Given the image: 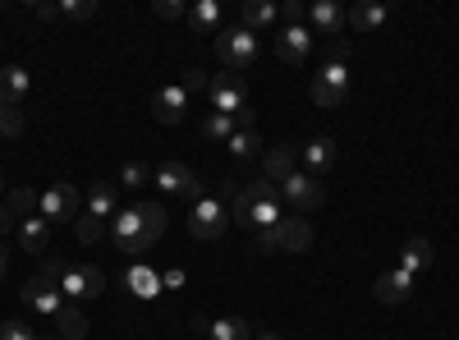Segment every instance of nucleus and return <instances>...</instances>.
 I'll return each mask as SVG.
<instances>
[{"instance_id":"nucleus-1","label":"nucleus","mask_w":459,"mask_h":340,"mask_svg":"<svg viewBox=\"0 0 459 340\" xmlns=\"http://www.w3.org/2000/svg\"><path fill=\"white\" fill-rule=\"evenodd\" d=\"M230 216H235L239 225H248V231H276V225L285 221L281 184H272V179H253L244 194H235V203H230Z\"/></svg>"},{"instance_id":"nucleus-2","label":"nucleus","mask_w":459,"mask_h":340,"mask_svg":"<svg viewBox=\"0 0 459 340\" xmlns=\"http://www.w3.org/2000/svg\"><path fill=\"white\" fill-rule=\"evenodd\" d=\"M212 47H216V60H221L230 74H244V69H253V60H257V32H248L244 23H239V28H221Z\"/></svg>"},{"instance_id":"nucleus-3","label":"nucleus","mask_w":459,"mask_h":340,"mask_svg":"<svg viewBox=\"0 0 459 340\" xmlns=\"http://www.w3.org/2000/svg\"><path fill=\"white\" fill-rule=\"evenodd\" d=\"M110 240H115V248L129 253V257H143L152 244H157V235H152L147 221L138 216V207H125V212L110 216Z\"/></svg>"},{"instance_id":"nucleus-4","label":"nucleus","mask_w":459,"mask_h":340,"mask_svg":"<svg viewBox=\"0 0 459 340\" xmlns=\"http://www.w3.org/2000/svg\"><path fill=\"white\" fill-rule=\"evenodd\" d=\"M42 276L56 281L65 290V299H97L106 290V276L97 267H74V262H69V267H47Z\"/></svg>"},{"instance_id":"nucleus-5","label":"nucleus","mask_w":459,"mask_h":340,"mask_svg":"<svg viewBox=\"0 0 459 340\" xmlns=\"http://www.w3.org/2000/svg\"><path fill=\"white\" fill-rule=\"evenodd\" d=\"M230 225V203L225 198H198L194 207H188V235L194 240H216L225 235Z\"/></svg>"},{"instance_id":"nucleus-6","label":"nucleus","mask_w":459,"mask_h":340,"mask_svg":"<svg viewBox=\"0 0 459 340\" xmlns=\"http://www.w3.org/2000/svg\"><path fill=\"white\" fill-rule=\"evenodd\" d=\"M152 184L166 188V194L188 198V207H194V203L203 198V179L194 175V166H184V161H161L157 170H152Z\"/></svg>"},{"instance_id":"nucleus-7","label":"nucleus","mask_w":459,"mask_h":340,"mask_svg":"<svg viewBox=\"0 0 459 340\" xmlns=\"http://www.w3.org/2000/svg\"><path fill=\"white\" fill-rule=\"evenodd\" d=\"M313 101L317 106H326V110H335V106H344V97H350V69L344 65H335V60H326L317 74H313Z\"/></svg>"},{"instance_id":"nucleus-8","label":"nucleus","mask_w":459,"mask_h":340,"mask_svg":"<svg viewBox=\"0 0 459 340\" xmlns=\"http://www.w3.org/2000/svg\"><path fill=\"white\" fill-rule=\"evenodd\" d=\"M37 216H47V221H79L83 216V194L74 184H47V194L37 198Z\"/></svg>"},{"instance_id":"nucleus-9","label":"nucleus","mask_w":459,"mask_h":340,"mask_svg":"<svg viewBox=\"0 0 459 340\" xmlns=\"http://www.w3.org/2000/svg\"><path fill=\"white\" fill-rule=\"evenodd\" d=\"M212 110H221V116H239V110L248 106V88H244V74H216L212 79Z\"/></svg>"},{"instance_id":"nucleus-10","label":"nucleus","mask_w":459,"mask_h":340,"mask_svg":"<svg viewBox=\"0 0 459 340\" xmlns=\"http://www.w3.org/2000/svg\"><path fill=\"white\" fill-rule=\"evenodd\" d=\"M281 203H290L294 212H313V207H322V203H326V188H322V179L294 170V175L281 184Z\"/></svg>"},{"instance_id":"nucleus-11","label":"nucleus","mask_w":459,"mask_h":340,"mask_svg":"<svg viewBox=\"0 0 459 340\" xmlns=\"http://www.w3.org/2000/svg\"><path fill=\"white\" fill-rule=\"evenodd\" d=\"M19 299H23L32 313H42V318H60V313H65V290H60L56 281H47V276H32Z\"/></svg>"},{"instance_id":"nucleus-12","label":"nucleus","mask_w":459,"mask_h":340,"mask_svg":"<svg viewBox=\"0 0 459 340\" xmlns=\"http://www.w3.org/2000/svg\"><path fill=\"white\" fill-rule=\"evenodd\" d=\"M276 56H281L285 65H303V60L313 56V28H308V23L285 28V32L276 37Z\"/></svg>"},{"instance_id":"nucleus-13","label":"nucleus","mask_w":459,"mask_h":340,"mask_svg":"<svg viewBox=\"0 0 459 340\" xmlns=\"http://www.w3.org/2000/svg\"><path fill=\"white\" fill-rule=\"evenodd\" d=\"M294 170H299V147L294 143H276L272 153L262 157V179H272V184H285Z\"/></svg>"},{"instance_id":"nucleus-14","label":"nucleus","mask_w":459,"mask_h":340,"mask_svg":"<svg viewBox=\"0 0 459 340\" xmlns=\"http://www.w3.org/2000/svg\"><path fill=\"white\" fill-rule=\"evenodd\" d=\"M335 157H340V143H335V138H313L308 147H303V175L322 179V175L335 166Z\"/></svg>"},{"instance_id":"nucleus-15","label":"nucleus","mask_w":459,"mask_h":340,"mask_svg":"<svg viewBox=\"0 0 459 340\" xmlns=\"http://www.w3.org/2000/svg\"><path fill=\"white\" fill-rule=\"evenodd\" d=\"M308 23H313V28L326 37V42H335L340 28L350 23V14H344V10L335 5V0H313V5H308Z\"/></svg>"},{"instance_id":"nucleus-16","label":"nucleus","mask_w":459,"mask_h":340,"mask_svg":"<svg viewBox=\"0 0 459 340\" xmlns=\"http://www.w3.org/2000/svg\"><path fill=\"white\" fill-rule=\"evenodd\" d=\"M152 110H157L161 125H179L184 110H188V92L179 83H166V88H157V97H152Z\"/></svg>"},{"instance_id":"nucleus-17","label":"nucleus","mask_w":459,"mask_h":340,"mask_svg":"<svg viewBox=\"0 0 459 340\" xmlns=\"http://www.w3.org/2000/svg\"><path fill=\"white\" fill-rule=\"evenodd\" d=\"M19 244H23V253H47V244H51V221L47 216H23L19 221Z\"/></svg>"},{"instance_id":"nucleus-18","label":"nucleus","mask_w":459,"mask_h":340,"mask_svg":"<svg viewBox=\"0 0 459 340\" xmlns=\"http://www.w3.org/2000/svg\"><path fill=\"white\" fill-rule=\"evenodd\" d=\"M413 294V276L409 272H381L377 276V299H381V304H404V299Z\"/></svg>"},{"instance_id":"nucleus-19","label":"nucleus","mask_w":459,"mask_h":340,"mask_svg":"<svg viewBox=\"0 0 459 340\" xmlns=\"http://www.w3.org/2000/svg\"><path fill=\"white\" fill-rule=\"evenodd\" d=\"M125 285H129V294H138V299H157V294L166 290V285H161V272L147 267V262H134L129 276H125Z\"/></svg>"},{"instance_id":"nucleus-20","label":"nucleus","mask_w":459,"mask_h":340,"mask_svg":"<svg viewBox=\"0 0 459 340\" xmlns=\"http://www.w3.org/2000/svg\"><path fill=\"white\" fill-rule=\"evenodd\" d=\"M276 235H281V248L285 253H303L313 244V225L303 221V216H285L281 225H276Z\"/></svg>"},{"instance_id":"nucleus-21","label":"nucleus","mask_w":459,"mask_h":340,"mask_svg":"<svg viewBox=\"0 0 459 340\" xmlns=\"http://www.w3.org/2000/svg\"><path fill=\"white\" fill-rule=\"evenodd\" d=\"M28 88H32V79H28L23 65H5V69H0V97H5L10 106H19L28 97Z\"/></svg>"},{"instance_id":"nucleus-22","label":"nucleus","mask_w":459,"mask_h":340,"mask_svg":"<svg viewBox=\"0 0 459 340\" xmlns=\"http://www.w3.org/2000/svg\"><path fill=\"white\" fill-rule=\"evenodd\" d=\"M432 244L428 240H409L404 248H400V272H409V276H418V272H428L432 267Z\"/></svg>"},{"instance_id":"nucleus-23","label":"nucleus","mask_w":459,"mask_h":340,"mask_svg":"<svg viewBox=\"0 0 459 340\" xmlns=\"http://www.w3.org/2000/svg\"><path fill=\"white\" fill-rule=\"evenodd\" d=\"M386 19H391V10L381 5V0H359V5L350 10V23H354L359 32H377Z\"/></svg>"},{"instance_id":"nucleus-24","label":"nucleus","mask_w":459,"mask_h":340,"mask_svg":"<svg viewBox=\"0 0 459 340\" xmlns=\"http://www.w3.org/2000/svg\"><path fill=\"white\" fill-rule=\"evenodd\" d=\"M188 28L194 32H221V5L216 0H194V5H188Z\"/></svg>"},{"instance_id":"nucleus-25","label":"nucleus","mask_w":459,"mask_h":340,"mask_svg":"<svg viewBox=\"0 0 459 340\" xmlns=\"http://www.w3.org/2000/svg\"><path fill=\"white\" fill-rule=\"evenodd\" d=\"M115 212H120V203H115V184H92L88 188V216L110 221Z\"/></svg>"},{"instance_id":"nucleus-26","label":"nucleus","mask_w":459,"mask_h":340,"mask_svg":"<svg viewBox=\"0 0 459 340\" xmlns=\"http://www.w3.org/2000/svg\"><path fill=\"white\" fill-rule=\"evenodd\" d=\"M276 19H281V10L272 5V0H248V5H244V28H248V32L272 28Z\"/></svg>"},{"instance_id":"nucleus-27","label":"nucleus","mask_w":459,"mask_h":340,"mask_svg":"<svg viewBox=\"0 0 459 340\" xmlns=\"http://www.w3.org/2000/svg\"><path fill=\"white\" fill-rule=\"evenodd\" d=\"M56 331H60V340H83V336H88V318H83V309L65 304V313L56 318Z\"/></svg>"},{"instance_id":"nucleus-28","label":"nucleus","mask_w":459,"mask_h":340,"mask_svg":"<svg viewBox=\"0 0 459 340\" xmlns=\"http://www.w3.org/2000/svg\"><path fill=\"white\" fill-rule=\"evenodd\" d=\"M207 340H253V331H248L244 318H216L207 327Z\"/></svg>"},{"instance_id":"nucleus-29","label":"nucleus","mask_w":459,"mask_h":340,"mask_svg":"<svg viewBox=\"0 0 459 340\" xmlns=\"http://www.w3.org/2000/svg\"><path fill=\"white\" fill-rule=\"evenodd\" d=\"M203 134H207L212 143H230V138L239 134V120H235V116H221V110H212V116L203 120Z\"/></svg>"},{"instance_id":"nucleus-30","label":"nucleus","mask_w":459,"mask_h":340,"mask_svg":"<svg viewBox=\"0 0 459 340\" xmlns=\"http://www.w3.org/2000/svg\"><path fill=\"white\" fill-rule=\"evenodd\" d=\"M262 147H266V143H262V134H257V129H239L235 138H230V153H235L239 161H248V157H257V153H262Z\"/></svg>"},{"instance_id":"nucleus-31","label":"nucleus","mask_w":459,"mask_h":340,"mask_svg":"<svg viewBox=\"0 0 459 340\" xmlns=\"http://www.w3.org/2000/svg\"><path fill=\"white\" fill-rule=\"evenodd\" d=\"M5 207H10L14 221L37 216V194H32V188H10V194H5Z\"/></svg>"},{"instance_id":"nucleus-32","label":"nucleus","mask_w":459,"mask_h":340,"mask_svg":"<svg viewBox=\"0 0 459 340\" xmlns=\"http://www.w3.org/2000/svg\"><path fill=\"white\" fill-rule=\"evenodd\" d=\"M138 216L147 221V231H152V235H157V240L166 235V225H170V216H166V207H157V203H138Z\"/></svg>"},{"instance_id":"nucleus-33","label":"nucleus","mask_w":459,"mask_h":340,"mask_svg":"<svg viewBox=\"0 0 459 340\" xmlns=\"http://www.w3.org/2000/svg\"><path fill=\"white\" fill-rule=\"evenodd\" d=\"M74 235H79V244H97L101 235H106V221H97V216H79V221H74Z\"/></svg>"},{"instance_id":"nucleus-34","label":"nucleus","mask_w":459,"mask_h":340,"mask_svg":"<svg viewBox=\"0 0 459 340\" xmlns=\"http://www.w3.org/2000/svg\"><path fill=\"white\" fill-rule=\"evenodd\" d=\"M179 88H184L188 97H194V92H207V88H212L207 69H198V65H194V69H184V74H179Z\"/></svg>"},{"instance_id":"nucleus-35","label":"nucleus","mask_w":459,"mask_h":340,"mask_svg":"<svg viewBox=\"0 0 459 340\" xmlns=\"http://www.w3.org/2000/svg\"><path fill=\"white\" fill-rule=\"evenodd\" d=\"M147 179H152V166H143V161H129L120 170V188H143Z\"/></svg>"},{"instance_id":"nucleus-36","label":"nucleus","mask_w":459,"mask_h":340,"mask_svg":"<svg viewBox=\"0 0 459 340\" xmlns=\"http://www.w3.org/2000/svg\"><path fill=\"white\" fill-rule=\"evenodd\" d=\"M0 134H5V138L23 134V110H19V106H5V110H0Z\"/></svg>"},{"instance_id":"nucleus-37","label":"nucleus","mask_w":459,"mask_h":340,"mask_svg":"<svg viewBox=\"0 0 459 340\" xmlns=\"http://www.w3.org/2000/svg\"><path fill=\"white\" fill-rule=\"evenodd\" d=\"M60 14L83 23V19H92V14H97V5H92V0H65V5H60Z\"/></svg>"},{"instance_id":"nucleus-38","label":"nucleus","mask_w":459,"mask_h":340,"mask_svg":"<svg viewBox=\"0 0 459 340\" xmlns=\"http://www.w3.org/2000/svg\"><path fill=\"white\" fill-rule=\"evenodd\" d=\"M0 340H37V331H32L28 322H19V318H10L5 327H0Z\"/></svg>"},{"instance_id":"nucleus-39","label":"nucleus","mask_w":459,"mask_h":340,"mask_svg":"<svg viewBox=\"0 0 459 340\" xmlns=\"http://www.w3.org/2000/svg\"><path fill=\"white\" fill-rule=\"evenodd\" d=\"M157 19H188L184 0H157Z\"/></svg>"},{"instance_id":"nucleus-40","label":"nucleus","mask_w":459,"mask_h":340,"mask_svg":"<svg viewBox=\"0 0 459 340\" xmlns=\"http://www.w3.org/2000/svg\"><path fill=\"white\" fill-rule=\"evenodd\" d=\"M253 248H257V253H276V248H281V235H276V231H257V235H253Z\"/></svg>"},{"instance_id":"nucleus-41","label":"nucleus","mask_w":459,"mask_h":340,"mask_svg":"<svg viewBox=\"0 0 459 340\" xmlns=\"http://www.w3.org/2000/svg\"><path fill=\"white\" fill-rule=\"evenodd\" d=\"M326 51H331L335 65H344V56H350V37H335V42H326Z\"/></svg>"},{"instance_id":"nucleus-42","label":"nucleus","mask_w":459,"mask_h":340,"mask_svg":"<svg viewBox=\"0 0 459 340\" xmlns=\"http://www.w3.org/2000/svg\"><path fill=\"white\" fill-rule=\"evenodd\" d=\"M281 14L290 19V28H294V23H303V19H308V10H303L299 0H290V5H281Z\"/></svg>"},{"instance_id":"nucleus-43","label":"nucleus","mask_w":459,"mask_h":340,"mask_svg":"<svg viewBox=\"0 0 459 340\" xmlns=\"http://www.w3.org/2000/svg\"><path fill=\"white\" fill-rule=\"evenodd\" d=\"M32 14L42 19V23H56L60 19V5H32Z\"/></svg>"},{"instance_id":"nucleus-44","label":"nucleus","mask_w":459,"mask_h":340,"mask_svg":"<svg viewBox=\"0 0 459 340\" xmlns=\"http://www.w3.org/2000/svg\"><path fill=\"white\" fill-rule=\"evenodd\" d=\"M10 225H19V221L10 216V207H5V198H0V240H5V235H10Z\"/></svg>"},{"instance_id":"nucleus-45","label":"nucleus","mask_w":459,"mask_h":340,"mask_svg":"<svg viewBox=\"0 0 459 340\" xmlns=\"http://www.w3.org/2000/svg\"><path fill=\"white\" fill-rule=\"evenodd\" d=\"M161 285H166V290H179V285H184V272H179V267H170V272L161 276Z\"/></svg>"},{"instance_id":"nucleus-46","label":"nucleus","mask_w":459,"mask_h":340,"mask_svg":"<svg viewBox=\"0 0 459 340\" xmlns=\"http://www.w3.org/2000/svg\"><path fill=\"white\" fill-rule=\"evenodd\" d=\"M253 340H285V336H276V331H262V336H253Z\"/></svg>"},{"instance_id":"nucleus-47","label":"nucleus","mask_w":459,"mask_h":340,"mask_svg":"<svg viewBox=\"0 0 459 340\" xmlns=\"http://www.w3.org/2000/svg\"><path fill=\"white\" fill-rule=\"evenodd\" d=\"M5 267H10V257H5V253H0V281H5Z\"/></svg>"},{"instance_id":"nucleus-48","label":"nucleus","mask_w":459,"mask_h":340,"mask_svg":"<svg viewBox=\"0 0 459 340\" xmlns=\"http://www.w3.org/2000/svg\"><path fill=\"white\" fill-rule=\"evenodd\" d=\"M5 106H10V101H5V97H0V110H5Z\"/></svg>"},{"instance_id":"nucleus-49","label":"nucleus","mask_w":459,"mask_h":340,"mask_svg":"<svg viewBox=\"0 0 459 340\" xmlns=\"http://www.w3.org/2000/svg\"><path fill=\"white\" fill-rule=\"evenodd\" d=\"M0 188H5V175H0Z\"/></svg>"},{"instance_id":"nucleus-50","label":"nucleus","mask_w":459,"mask_h":340,"mask_svg":"<svg viewBox=\"0 0 459 340\" xmlns=\"http://www.w3.org/2000/svg\"><path fill=\"white\" fill-rule=\"evenodd\" d=\"M47 340H60V336H47Z\"/></svg>"}]
</instances>
